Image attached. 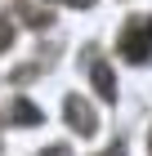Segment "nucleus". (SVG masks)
Returning a JSON list of instances; mask_svg holds the SVG:
<instances>
[{
	"instance_id": "nucleus-1",
	"label": "nucleus",
	"mask_w": 152,
	"mask_h": 156,
	"mask_svg": "<svg viewBox=\"0 0 152 156\" xmlns=\"http://www.w3.org/2000/svg\"><path fill=\"white\" fill-rule=\"evenodd\" d=\"M117 49H121L125 62H152V18H130Z\"/></svg>"
},
{
	"instance_id": "nucleus-7",
	"label": "nucleus",
	"mask_w": 152,
	"mask_h": 156,
	"mask_svg": "<svg viewBox=\"0 0 152 156\" xmlns=\"http://www.w3.org/2000/svg\"><path fill=\"white\" fill-rule=\"evenodd\" d=\"M63 5H90V0H63Z\"/></svg>"
},
{
	"instance_id": "nucleus-4",
	"label": "nucleus",
	"mask_w": 152,
	"mask_h": 156,
	"mask_svg": "<svg viewBox=\"0 0 152 156\" xmlns=\"http://www.w3.org/2000/svg\"><path fill=\"white\" fill-rule=\"evenodd\" d=\"M9 120H13V125H36V120H40V107H32L27 98H18L13 112H9Z\"/></svg>"
},
{
	"instance_id": "nucleus-2",
	"label": "nucleus",
	"mask_w": 152,
	"mask_h": 156,
	"mask_svg": "<svg viewBox=\"0 0 152 156\" xmlns=\"http://www.w3.org/2000/svg\"><path fill=\"white\" fill-rule=\"evenodd\" d=\"M63 116H67V125H72L76 134H94V129H98V120H94V112H90V103H85V98H67Z\"/></svg>"
},
{
	"instance_id": "nucleus-6",
	"label": "nucleus",
	"mask_w": 152,
	"mask_h": 156,
	"mask_svg": "<svg viewBox=\"0 0 152 156\" xmlns=\"http://www.w3.org/2000/svg\"><path fill=\"white\" fill-rule=\"evenodd\" d=\"M103 156H125V147H121V143H112V147H107Z\"/></svg>"
},
{
	"instance_id": "nucleus-5",
	"label": "nucleus",
	"mask_w": 152,
	"mask_h": 156,
	"mask_svg": "<svg viewBox=\"0 0 152 156\" xmlns=\"http://www.w3.org/2000/svg\"><path fill=\"white\" fill-rule=\"evenodd\" d=\"M9 45H13V23L0 18V49H9Z\"/></svg>"
},
{
	"instance_id": "nucleus-3",
	"label": "nucleus",
	"mask_w": 152,
	"mask_h": 156,
	"mask_svg": "<svg viewBox=\"0 0 152 156\" xmlns=\"http://www.w3.org/2000/svg\"><path fill=\"white\" fill-rule=\"evenodd\" d=\"M90 76H94V89H98L107 103H117V76L107 72V62H94V67H90Z\"/></svg>"
},
{
	"instance_id": "nucleus-8",
	"label": "nucleus",
	"mask_w": 152,
	"mask_h": 156,
	"mask_svg": "<svg viewBox=\"0 0 152 156\" xmlns=\"http://www.w3.org/2000/svg\"><path fill=\"white\" fill-rule=\"evenodd\" d=\"M148 152H152V138H148Z\"/></svg>"
}]
</instances>
